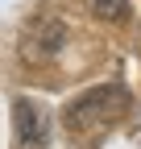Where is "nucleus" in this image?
<instances>
[{
    "instance_id": "f257e3e1",
    "label": "nucleus",
    "mask_w": 141,
    "mask_h": 149,
    "mask_svg": "<svg viewBox=\"0 0 141 149\" xmlns=\"http://www.w3.org/2000/svg\"><path fill=\"white\" fill-rule=\"evenodd\" d=\"M129 108V91L120 83H104V87H91L66 108V128H104L112 124L120 112Z\"/></svg>"
},
{
    "instance_id": "f03ea898",
    "label": "nucleus",
    "mask_w": 141,
    "mask_h": 149,
    "mask_svg": "<svg viewBox=\"0 0 141 149\" xmlns=\"http://www.w3.org/2000/svg\"><path fill=\"white\" fill-rule=\"evenodd\" d=\"M62 42H66V25L54 21V17H38V21H29L21 29V58L33 62V66H38V62H50L62 50Z\"/></svg>"
},
{
    "instance_id": "7ed1b4c3",
    "label": "nucleus",
    "mask_w": 141,
    "mask_h": 149,
    "mask_svg": "<svg viewBox=\"0 0 141 149\" xmlns=\"http://www.w3.org/2000/svg\"><path fill=\"white\" fill-rule=\"evenodd\" d=\"M13 116H17V149H46L50 120H46V112L38 104H33V100H17Z\"/></svg>"
},
{
    "instance_id": "20e7f679",
    "label": "nucleus",
    "mask_w": 141,
    "mask_h": 149,
    "mask_svg": "<svg viewBox=\"0 0 141 149\" xmlns=\"http://www.w3.org/2000/svg\"><path fill=\"white\" fill-rule=\"evenodd\" d=\"M100 21H129V0H87Z\"/></svg>"
}]
</instances>
